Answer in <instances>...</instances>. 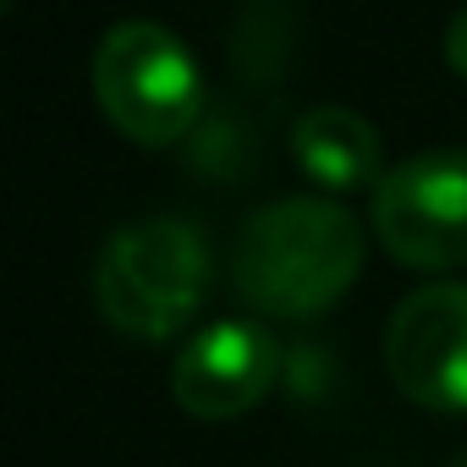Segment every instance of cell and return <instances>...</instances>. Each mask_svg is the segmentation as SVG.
I'll use <instances>...</instances> for the list:
<instances>
[{"label": "cell", "instance_id": "6da1fadb", "mask_svg": "<svg viewBox=\"0 0 467 467\" xmlns=\"http://www.w3.org/2000/svg\"><path fill=\"white\" fill-rule=\"evenodd\" d=\"M363 270V225L341 198H275L248 214L231 248V286L254 314L308 319L347 297Z\"/></svg>", "mask_w": 467, "mask_h": 467}, {"label": "cell", "instance_id": "7a4b0ae2", "mask_svg": "<svg viewBox=\"0 0 467 467\" xmlns=\"http://www.w3.org/2000/svg\"><path fill=\"white\" fill-rule=\"evenodd\" d=\"M209 243L182 214H149L116 225L94 259V303L110 330L132 341L182 336L209 297Z\"/></svg>", "mask_w": 467, "mask_h": 467}, {"label": "cell", "instance_id": "3957f363", "mask_svg": "<svg viewBox=\"0 0 467 467\" xmlns=\"http://www.w3.org/2000/svg\"><path fill=\"white\" fill-rule=\"evenodd\" d=\"M94 99L138 149H171L203 121V72L192 50L154 17L116 23L94 50Z\"/></svg>", "mask_w": 467, "mask_h": 467}, {"label": "cell", "instance_id": "277c9868", "mask_svg": "<svg viewBox=\"0 0 467 467\" xmlns=\"http://www.w3.org/2000/svg\"><path fill=\"white\" fill-rule=\"evenodd\" d=\"M374 237L407 270L467 265V149H423L374 187Z\"/></svg>", "mask_w": 467, "mask_h": 467}, {"label": "cell", "instance_id": "5b68a950", "mask_svg": "<svg viewBox=\"0 0 467 467\" xmlns=\"http://www.w3.org/2000/svg\"><path fill=\"white\" fill-rule=\"evenodd\" d=\"M385 368L396 390L434 412L467 418V286H418L385 325Z\"/></svg>", "mask_w": 467, "mask_h": 467}, {"label": "cell", "instance_id": "8992f818", "mask_svg": "<svg viewBox=\"0 0 467 467\" xmlns=\"http://www.w3.org/2000/svg\"><path fill=\"white\" fill-rule=\"evenodd\" d=\"M281 374V347L254 319H214L192 330L171 368V396L198 423H231L254 412Z\"/></svg>", "mask_w": 467, "mask_h": 467}, {"label": "cell", "instance_id": "52a82bcc", "mask_svg": "<svg viewBox=\"0 0 467 467\" xmlns=\"http://www.w3.org/2000/svg\"><path fill=\"white\" fill-rule=\"evenodd\" d=\"M292 160L308 182L330 192H358L385 182V143L368 127V116L347 105H314L292 121Z\"/></svg>", "mask_w": 467, "mask_h": 467}, {"label": "cell", "instance_id": "ba28073f", "mask_svg": "<svg viewBox=\"0 0 467 467\" xmlns=\"http://www.w3.org/2000/svg\"><path fill=\"white\" fill-rule=\"evenodd\" d=\"M445 61L456 67V78H467V6L451 17V28H445Z\"/></svg>", "mask_w": 467, "mask_h": 467}, {"label": "cell", "instance_id": "9c48e42d", "mask_svg": "<svg viewBox=\"0 0 467 467\" xmlns=\"http://www.w3.org/2000/svg\"><path fill=\"white\" fill-rule=\"evenodd\" d=\"M451 467H467V451H462V456H456V462H451Z\"/></svg>", "mask_w": 467, "mask_h": 467}]
</instances>
